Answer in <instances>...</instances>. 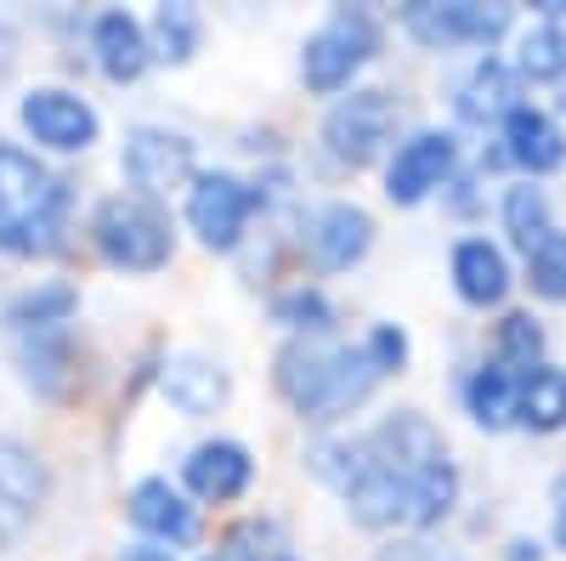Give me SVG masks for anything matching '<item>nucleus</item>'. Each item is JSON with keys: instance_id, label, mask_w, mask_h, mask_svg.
<instances>
[{"instance_id": "f257e3e1", "label": "nucleus", "mask_w": 566, "mask_h": 561, "mask_svg": "<svg viewBox=\"0 0 566 561\" xmlns=\"http://www.w3.org/2000/svg\"><path fill=\"white\" fill-rule=\"evenodd\" d=\"M272 381L301 419L328 426L346 419L352 408H363L380 386V368L368 363L363 346H340V341H290L272 357Z\"/></svg>"}, {"instance_id": "f03ea898", "label": "nucleus", "mask_w": 566, "mask_h": 561, "mask_svg": "<svg viewBox=\"0 0 566 561\" xmlns=\"http://www.w3.org/2000/svg\"><path fill=\"white\" fill-rule=\"evenodd\" d=\"M69 232V181L40 154L0 136V250L18 261L57 256Z\"/></svg>"}, {"instance_id": "7ed1b4c3", "label": "nucleus", "mask_w": 566, "mask_h": 561, "mask_svg": "<svg viewBox=\"0 0 566 561\" xmlns=\"http://www.w3.org/2000/svg\"><path fill=\"white\" fill-rule=\"evenodd\" d=\"M91 245L114 272H159L176 256V227L159 199L108 194L91 216Z\"/></svg>"}, {"instance_id": "20e7f679", "label": "nucleus", "mask_w": 566, "mask_h": 561, "mask_svg": "<svg viewBox=\"0 0 566 561\" xmlns=\"http://www.w3.org/2000/svg\"><path fill=\"white\" fill-rule=\"evenodd\" d=\"M380 58V23L363 7H335L301 45V80L312 97H340L363 63Z\"/></svg>"}, {"instance_id": "39448f33", "label": "nucleus", "mask_w": 566, "mask_h": 561, "mask_svg": "<svg viewBox=\"0 0 566 561\" xmlns=\"http://www.w3.org/2000/svg\"><path fill=\"white\" fill-rule=\"evenodd\" d=\"M391 136H397V103H391V91H380V85L352 91V97H340L335 108H328V120H323V148L346 170L374 165L391 148Z\"/></svg>"}, {"instance_id": "423d86ee", "label": "nucleus", "mask_w": 566, "mask_h": 561, "mask_svg": "<svg viewBox=\"0 0 566 561\" xmlns=\"http://www.w3.org/2000/svg\"><path fill=\"white\" fill-rule=\"evenodd\" d=\"M261 210L255 181L232 176V170H199L193 187H187V227L199 232V245L216 256H232L244 245V227Z\"/></svg>"}, {"instance_id": "0eeeda50", "label": "nucleus", "mask_w": 566, "mask_h": 561, "mask_svg": "<svg viewBox=\"0 0 566 561\" xmlns=\"http://www.w3.org/2000/svg\"><path fill=\"white\" fill-rule=\"evenodd\" d=\"M119 170L130 181V194H142V199H159V194H176V187H193V176H199L193 136L165 131V125H130L125 143H119Z\"/></svg>"}, {"instance_id": "6e6552de", "label": "nucleus", "mask_w": 566, "mask_h": 561, "mask_svg": "<svg viewBox=\"0 0 566 561\" xmlns=\"http://www.w3.org/2000/svg\"><path fill=\"white\" fill-rule=\"evenodd\" d=\"M18 120L29 131V143L45 148V154H85V148H97V136H103V114L91 108L80 91H69V85H34V91H23Z\"/></svg>"}, {"instance_id": "1a4fd4ad", "label": "nucleus", "mask_w": 566, "mask_h": 561, "mask_svg": "<svg viewBox=\"0 0 566 561\" xmlns=\"http://www.w3.org/2000/svg\"><path fill=\"white\" fill-rule=\"evenodd\" d=\"M459 165V143L453 131H413L408 143H397V154L386 159V199L391 205H424L437 187L453 181Z\"/></svg>"}, {"instance_id": "9d476101", "label": "nucleus", "mask_w": 566, "mask_h": 561, "mask_svg": "<svg viewBox=\"0 0 566 561\" xmlns=\"http://www.w3.org/2000/svg\"><path fill=\"white\" fill-rule=\"evenodd\" d=\"M402 29L424 52H459V45H493L510 29V7H476V0H453V7H408Z\"/></svg>"}, {"instance_id": "9b49d317", "label": "nucleus", "mask_w": 566, "mask_h": 561, "mask_svg": "<svg viewBox=\"0 0 566 561\" xmlns=\"http://www.w3.org/2000/svg\"><path fill=\"white\" fill-rule=\"evenodd\" d=\"M125 517L136 533H148V544H165V550H187L199 539V505L170 477H142L125 494Z\"/></svg>"}, {"instance_id": "f8f14e48", "label": "nucleus", "mask_w": 566, "mask_h": 561, "mask_svg": "<svg viewBox=\"0 0 566 561\" xmlns=\"http://www.w3.org/2000/svg\"><path fill=\"white\" fill-rule=\"evenodd\" d=\"M301 245H306V261L317 272H352L368 256V245H374V216L363 205H352V199H335V205L312 210Z\"/></svg>"}, {"instance_id": "ddd939ff", "label": "nucleus", "mask_w": 566, "mask_h": 561, "mask_svg": "<svg viewBox=\"0 0 566 561\" xmlns=\"http://www.w3.org/2000/svg\"><path fill=\"white\" fill-rule=\"evenodd\" d=\"M159 397L187 419H210L232 397V374L210 352H170L165 368H159Z\"/></svg>"}, {"instance_id": "4468645a", "label": "nucleus", "mask_w": 566, "mask_h": 561, "mask_svg": "<svg viewBox=\"0 0 566 561\" xmlns=\"http://www.w3.org/2000/svg\"><path fill=\"white\" fill-rule=\"evenodd\" d=\"M181 482L193 499L205 505H232V499H244L250 482H255V459L244 443H232V437H210L199 443L193 454L181 459Z\"/></svg>"}, {"instance_id": "2eb2a0df", "label": "nucleus", "mask_w": 566, "mask_h": 561, "mask_svg": "<svg viewBox=\"0 0 566 561\" xmlns=\"http://www.w3.org/2000/svg\"><path fill=\"white\" fill-rule=\"evenodd\" d=\"M363 443H368V454H374V459L391 465V471H402V477L431 471V465H442V459H448L442 432H437L419 408H397V414H386V419H380V426H374Z\"/></svg>"}, {"instance_id": "dca6fc26", "label": "nucleus", "mask_w": 566, "mask_h": 561, "mask_svg": "<svg viewBox=\"0 0 566 561\" xmlns=\"http://www.w3.org/2000/svg\"><path fill=\"white\" fill-rule=\"evenodd\" d=\"M45 499V465L18 437H0V550L18 544Z\"/></svg>"}, {"instance_id": "f3484780", "label": "nucleus", "mask_w": 566, "mask_h": 561, "mask_svg": "<svg viewBox=\"0 0 566 561\" xmlns=\"http://www.w3.org/2000/svg\"><path fill=\"white\" fill-rule=\"evenodd\" d=\"M453 108L464 125H504L515 108H522V74H515V63L504 58H476L470 63V74L459 80L453 91Z\"/></svg>"}, {"instance_id": "a211bd4d", "label": "nucleus", "mask_w": 566, "mask_h": 561, "mask_svg": "<svg viewBox=\"0 0 566 561\" xmlns=\"http://www.w3.org/2000/svg\"><path fill=\"white\" fill-rule=\"evenodd\" d=\"M91 58H97V69L114 80V85H136L142 74H148L154 63V45H148V23L108 7L91 18Z\"/></svg>"}, {"instance_id": "6ab92c4d", "label": "nucleus", "mask_w": 566, "mask_h": 561, "mask_svg": "<svg viewBox=\"0 0 566 561\" xmlns=\"http://www.w3.org/2000/svg\"><path fill=\"white\" fill-rule=\"evenodd\" d=\"M504 159L515 165V170H527V176H549V170H560L566 165V131L555 125V114H544V108H533V103H522L504 125Z\"/></svg>"}, {"instance_id": "aec40b11", "label": "nucleus", "mask_w": 566, "mask_h": 561, "mask_svg": "<svg viewBox=\"0 0 566 561\" xmlns=\"http://www.w3.org/2000/svg\"><path fill=\"white\" fill-rule=\"evenodd\" d=\"M340 499L352 510V522H363V528H408V477L380 465L374 454L363 459V471L352 477V488Z\"/></svg>"}, {"instance_id": "412c9836", "label": "nucleus", "mask_w": 566, "mask_h": 561, "mask_svg": "<svg viewBox=\"0 0 566 561\" xmlns=\"http://www.w3.org/2000/svg\"><path fill=\"white\" fill-rule=\"evenodd\" d=\"M453 290H459V301L464 307H504V295H510V261H504V250L493 245V239H459L453 245Z\"/></svg>"}, {"instance_id": "4be33fe9", "label": "nucleus", "mask_w": 566, "mask_h": 561, "mask_svg": "<svg viewBox=\"0 0 566 561\" xmlns=\"http://www.w3.org/2000/svg\"><path fill=\"white\" fill-rule=\"evenodd\" d=\"M515 426H527L538 437L560 432L566 426V368H527L522 381H515Z\"/></svg>"}, {"instance_id": "5701e85b", "label": "nucleus", "mask_w": 566, "mask_h": 561, "mask_svg": "<svg viewBox=\"0 0 566 561\" xmlns=\"http://www.w3.org/2000/svg\"><path fill=\"white\" fill-rule=\"evenodd\" d=\"M80 312V290L63 284V278H45V284L12 295L7 307V323L18 335H52V330H69V318Z\"/></svg>"}, {"instance_id": "b1692460", "label": "nucleus", "mask_w": 566, "mask_h": 561, "mask_svg": "<svg viewBox=\"0 0 566 561\" xmlns=\"http://www.w3.org/2000/svg\"><path fill=\"white\" fill-rule=\"evenodd\" d=\"M18 363H23V381L40 397H63L69 381H74V341H69V330L18 335Z\"/></svg>"}, {"instance_id": "393cba45", "label": "nucleus", "mask_w": 566, "mask_h": 561, "mask_svg": "<svg viewBox=\"0 0 566 561\" xmlns=\"http://www.w3.org/2000/svg\"><path fill=\"white\" fill-rule=\"evenodd\" d=\"M515 381H522V374H510L499 357L482 363V368L464 381V414L476 419L482 432H504V426H515Z\"/></svg>"}, {"instance_id": "a878e982", "label": "nucleus", "mask_w": 566, "mask_h": 561, "mask_svg": "<svg viewBox=\"0 0 566 561\" xmlns=\"http://www.w3.org/2000/svg\"><path fill=\"white\" fill-rule=\"evenodd\" d=\"M453 505H459V471H453V459H442V465H431V471H413L408 477V528L448 522Z\"/></svg>"}, {"instance_id": "bb28decb", "label": "nucleus", "mask_w": 566, "mask_h": 561, "mask_svg": "<svg viewBox=\"0 0 566 561\" xmlns=\"http://www.w3.org/2000/svg\"><path fill=\"white\" fill-rule=\"evenodd\" d=\"M504 232H510V245L522 250V256H533V250L549 239L555 221H549V199H544V187H533V181L504 187Z\"/></svg>"}, {"instance_id": "cd10ccee", "label": "nucleus", "mask_w": 566, "mask_h": 561, "mask_svg": "<svg viewBox=\"0 0 566 561\" xmlns=\"http://www.w3.org/2000/svg\"><path fill=\"white\" fill-rule=\"evenodd\" d=\"M199 40H205V18H199L193 7H159V12L148 18V45H154V63H170V69L193 63Z\"/></svg>"}, {"instance_id": "c85d7f7f", "label": "nucleus", "mask_w": 566, "mask_h": 561, "mask_svg": "<svg viewBox=\"0 0 566 561\" xmlns=\"http://www.w3.org/2000/svg\"><path fill=\"white\" fill-rule=\"evenodd\" d=\"M272 318H277L295 341H328V330H335V307H328V295H323L317 284L283 290V295L272 301Z\"/></svg>"}, {"instance_id": "c756f323", "label": "nucleus", "mask_w": 566, "mask_h": 561, "mask_svg": "<svg viewBox=\"0 0 566 561\" xmlns=\"http://www.w3.org/2000/svg\"><path fill=\"white\" fill-rule=\"evenodd\" d=\"M515 74H522V80H538V85L566 80V34H560V23L538 18V23L522 34V52H515Z\"/></svg>"}, {"instance_id": "7c9ffc66", "label": "nucleus", "mask_w": 566, "mask_h": 561, "mask_svg": "<svg viewBox=\"0 0 566 561\" xmlns=\"http://www.w3.org/2000/svg\"><path fill=\"white\" fill-rule=\"evenodd\" d=\"M499 363L510 374H527L544 363V330H538V318L533 312H510L499 323Z\"/></svg>"}, {"instance_id": "2f4dec72", "label": "nucleus", "mask_w": 566, "mask_h": 561, "mask_svg": "<svg viewBox=\"0 0 566 561\" xmlns=\"http://www.w3.org/2000/svg\"><path fill=\"white\" fill-rule=\"evenodd\" d=\"M363 459H368V443L363 437H323V443H312V454H306V465L328 482V488H352V477L363 471Z\"/></svg>"}, {"instance_id": "473e14b6", "label": "nucleus", "mask_w": 566, "mask_h": 561, "mask_svg": "<svg viewBox=\"0 0 566 561\" xmlns=\"http://www.w3.org/2000/svg\"><path fill=\"white\" fill-rule=\"evenodd\" d=\"M527 284L538 301H566V232H549L527 256Z\"/></svg>"}, {"instance_id": "72a5a7b5", "label": "nucleus", "mask_w": 566, "mask_h": 561, "mask_svg": "<svg viewBox=\"0 0 566 561\" xmlns=\"http://www.w3.org/2000/svg\"><path fill=\"white\" fill-rule=\"evenodd\" d=\"M227 561H301V555L283 544L277 522H244L227 539Z\"/></svg>"}, {"instance_id": "f704fd0d", "label": "nucleus", "mask_w": 566, "mask_h": 561, "mask_svg": "<svg viewBox=\"0 0 566 561\" xmlns=\"http://www.w3.org/2000/svg\"><path fill=\"white\" fill-rule=\"evenodd\" d=\"M363 352H368V363L380 368V374H397V368L408 363V335L397 330V323H374L368 341H363Z\"/></svg>"}, {"instance_id": "c9c22d12", "label": "nucleus", "mask_w": 566, "mask_h": 561, "mask_svg": "<svg viewBox=\"0 0 566 561\" xmlns=\"http://www.w3.org/2000/svg\"><path fill=\"white\" fill-rule=\"evenodd\" d=\"M374 561H437V555H431V544H419V539H397V544H386Z\"/></svg>"}, {"instance_id": "e433bc0d", "label": "nucleus", "mask_w": 566, "mask_h": 561, "mask_svg": "<svg viewBox=\"0 0 566 561\" xmlns=\"http://www.w3.org/2000/svg\"><path fill=\"white\" fill-rule=\"evenodd\" d=\"M119 561H176V550H165V544H130V550H119Z\"/></svg>"}, {"instance_id": "4c0bfd02", "label": "nucleus", "mask_w": 566, "mask_h": 561, "mask_svg": "<svg viewBox=\"0 0 566 561\" xmlns=\"http://www.w3.org/2000/svg\"><path fill=\"white\" fill-rule=\"evenodd\" d=\"M510 561H544V544L538 539H510Z\"/></svg>"}, {"instance_id": "58836bf2", "label": "nucleus", "mask_w": 566, "mask_h": 561, "mask_svg": "<svg viewBox=\"0 0 566 561\" xmlns=\"http://www.w3.org/2000/svg\"><path fill=\"white\" fill-rule=\"evenodd\" d=\"M555 544H560V550H566V505H560V510H555Z\"/></svg>"}]
</instances>
